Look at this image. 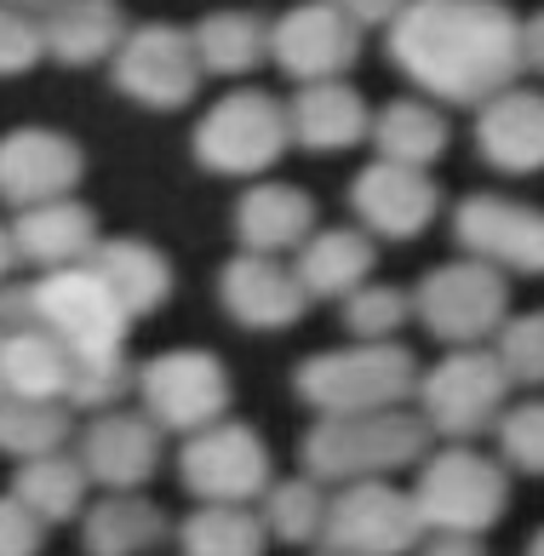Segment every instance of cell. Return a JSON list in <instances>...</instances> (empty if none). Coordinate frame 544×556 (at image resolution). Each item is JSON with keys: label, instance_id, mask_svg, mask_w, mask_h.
I'll use <instances>...</instances> for the list:
<instances>
[{"label": "cell", "instance_id": "25", "mask_svg": "<svg viewBox=\"0 0 544 556\" xmlns=\"http://www.w3.org/2000/svg\"><path fill=\"white\" fill-rule=\"evenodd\" d=\"M292 270L309 287V299H350L372 270V241L362 230H316L299 247Z\"/></svg>", "mask_w": 544, "mask_h": 556}, {"label": "cell", "instance_id": "4", "mask_svg": "<svg viewBox=\"0 0 544 556\" xmlns=\"http://www.w3.org/2000/svg\"><path fill=\"white\" fill-rule=\"evenodd\" d=\"M29 321L52 327V333L75 350V362H92V356H121V350H127V327L138 316L121 304V293L87 258V264L47 270L29 287Z\"/></svg>", "mask_w": 544, "mask_h": 556}, {"label": "cell", "instance_id": "38", "mask_svg": "<svg viewBox=\"0 0 544 556\" xmlns=\"http://www.w3.org/2000/svg\"><path fill=\"white\" fill-rule=\"evenodd\" d=\"M40 58H47V24H29L17 7H7V24H0V70L24 75Z\"/></svg>", "mask_w": 544, "mask_h": 556}, {"label": "cell", "instance_id": "2", "mask_svg": "<svg viewBox=\"0 0 544 556\" xmlns=\"http://www.w3.org/2000/svg\"><path fill=\"white\" fill-rule=\"evenodd\" d=\"M430 447V419L379 407V414H321L304 430V470L321 482H362L418 465Z\"/></svg>", "mask_w": 544, "mask_h": 556}, {"label": "cell", "instance_id": "32", "mask_svg": "<svg viewBox=\"0 0 544 556\" xmlns=\"http://www.w3.org/2000/svg\"><path fill=\"white\" fill-rule=\"evenodd\" d=\"M64 407H69L64 396H7V407H0V442H7V453H17V459L58 453L75 430Z\"/></svg>", "mask_w": 544, "mask_h": 556}, {"label": "cell", "instance_id": "5", "mask_svg": "<svg viewBox=\"0 0 544 556\" xmlns=\"http://www.w3.org/2000/svg\"><path fill=\"white\" fill-rule=\"evenodd\" d=\"M292 143V110L276 104L269 92L258 87H241V92H224L213 110L195 121V138L190 150L206 173L218 178H253L269 173L276 161L287 155Z\"/></svg>", "mask_w": 544, "mask_h": 556}, {"label": "cell", "instance_id": "33", "mask_svg": "<svg viewBox=\"0 0 544 556\" xmlns=\"http://www.w3.org/2000/svg\"><path fill=\"white\" fill-rule=\"evenodd\" d=\"M327 510H332V500L321 493V477L269 482V493H264L269 540H281V545H316L327 533Z\"/></svg>", "mask_w": 544, "mask_h": 556}, {"label": "cell", "instance_id": "36", "mask_svg": "<svg viewBox=\"0 0 544 556\" xmlns=\"http://www.w3.org/2000/svg\"><path fill=\"white\" fill-rule=\"evenodd\" d=\"M498 362L510 367L516 384H544V311L539 316H510L498 327Z\"/></svg>", "mask_w": 544, "mask_h": 556}, {"label": "cell", "instance_id": "28", "mask_svg": "<svg viewBox=\"0 0 544 556\" xmlns=\"http://www.w3.org/2000/svg\"><path fill=\"white\" fill-rule=\"evenodd\" d=\"M87 482H92V470L80 453H35L17 470L12 493H24L47 522H75L80 505H87Z\"/></svg>", "mask_w": 544, "mask_h": 556}, {"label": "cell", "instance_id": "7", "mask_svg": "<svg viewBox=\"0 0 544 556\" xmlns=\"http://www.w3.org/2000/svg\"><path fill=\"white\" fill-rule=\"evenodd\" d=\"M510 367L498 362V350H470L458 344V356L435 362L425 384H418V407H425L430 430H442L453 442L481 437L488 425L505 419V396H510Z\"/></svg>", "mask_w": 544, "mask_h": 556}, {"label": "cell", "instance_id": "40", "mask_svg": "<svg viewBox=\"0 0 544 556\" xmlns=\"http://www.w3.org/2000/svg\"><path fill=\"white\" fill-rule=\"evenodd\" d=\"M339 7H344V12H350L362 29H372V24H395L407 0H339Z\"/></svg>", "mask_w": 544, "mask_h": 556}, {"label": "cell", "instance_id": "6", "mask_svg": "<svg viewBox=\"0 0 544 556\" xmlns=\"http://www.w3.org/2000/svg\"><path fill=\"white\" fill-rule=\"evenodd\" d=\"M413 500H418V517H425L430 533H488L505 517L510 482L488 453L447 447L435 459H425Z\"/></svg>", "mask_w": 544, "mask_h": 556}, {"label": "cell", "instance_id": "21", "mask_svg": "<svg viewBox=\"0 0 544 556\" xmlns=\"http://www.w3.org/2000/svg\"><path fill=\"white\" fill-rule=\"evenodd\" d=\"M292 143L316 155H332V150H350V143L372 138V115L362 104V92L344 87L339 75L332 80H299V98H292Z\"/></svg>", "mask_w": 544, "mask_h": 556}, {"label": "cell", "instance_id": "35", "mask_svg": "<svg viewBox=\"0 0 544 556\" xmlns=\"http://www.w3.org/2000/svg\"><path fill=\"white\" fill-rule=\"evenodd\" d=\"M138 390V374L127 367V350L121 356H92V362H75V379H69V407H87V414H110L121 407V396Z\"/></svg>", "mask_w": 544, "mask_h": 556}, {"label": "cell", "instance_id": "20", "mask_svg": "<svg viewBox=\"0 0 544 556\" xmlns=\"http://www.w3.org/2000/svg\"><path fill=\"white\" fill-rule=\"evenodd\" d=\"M476 150L498 173H539L544 167V92L505 87L481 104Z\"/></svg>", "mask_w": 544, "mask_h": 556}, {"label": "cell", "instance_id": "18", "mask_svg": "<svg viewBox=\"0 0 544 556\" xmlns=\"http://www.w3.org/2000/svg\"><path fill=\"white\" fill-rule=\"evenodd\" d=\"M98 218L80 201L58 195V201H35L17 207V218L7 224V270L17 264H40V270H64V264H87L98 253Z\"/></svg>", "mask_w": 544, "mask_h": 556}, {"label": "cell", "instance_id": "19", "mask_svg": "<svg viewBox=\"0 0 544 556\" xmlns=\"http://www.w3.org/2000/svg\"><path fill=\"white\" fill-rule=\"evenodd\" d=\"M161 419L155 414H98L80 437V459H87L92 482L103 488H143L161 470Z\"/></svg>", "mask_w": 544, "mask_h": 556}, {"label": "cell", "instance_id": "3", "mask_svg": "<svg viewBox=\"0 0 544 556\" xmlns=\"http://www.w3.org/2000/svg\"><path fill=\"white\" fill-rule=\"evenodd\" d=\"M299 396L316 414H379V407H402L407 396H418V362L413 350L367 339L355 350H321L299 367Z\"/></svg>", "mask_w": 544, "mask_h": 556}, {"label": "cell", "instance_id": "11", "mask_svg": "<svg viewBox=\"0 0 544 556\" xmlns=\"http://www.w3.org/2000/svg\"><path fill=\"white\" fill-rule=\"evenodd\" d=\"M138 396L166 430L195 437L229 414V374L206 350H166L138 367Z\"/></svg>", "mask_w": 544, "mask_h": 556}, {"label": "cell", "instance_id": "37", "mask_svg": "<svg viewBox=\"0 0 544 556\" xmlns=\"http://www.w3.org/2000/svg\"><path fill=\"white\" fill-rule=\"evenodd\" d=\"M498 453L528 470V477H544V402H528V407H510L498 419Z\"/></svg>", "mask_w": 544, "mask_h": 556}, {"label": "cell", "instance_id": "30", "mask_svg": "<svg viewBox=\"0 0 544 556\" xmlns=\"http://www.w3.org/2000/svg\"><path fill=\"white\" fill-rule=\"evenodd\" d=\"M269 540V522L264 510L253 505H224V500H206L190 522L178 528V545L190 556H253Z\"/></svg>", "mask_w": 544, "mask_h": 556}, {"label": "cell", "instance_id": "39", "mask_svg": "<svg viewBox=\"0 0 544 556\" xmlns=\"http://www.w3.org/2000/svg\"><path fill=\"white\" fill-rule=\"evenodd\" d=\"M47 517L24 500V493H12L7 505H0V545H7L12 556H24V551H40V540H47Z\"/></svg>", "mask_w": 544, "mask_h": 556}, {"label": "cell", "instance_id": "29", "mask_svg": "<svg viewBox=\"0 0 544 556\" xmlns=\"http://www.w3.org/2000/svg\"><path fill=\"white\" fill-rule=\"evenodd\" d=\"M269 29L264 17L253 12H206L195 24V47H201V64L206 75H246L269 58Z\"/></svg>", "mask_w": 544, "mask_h": 556}, {"label": "cell", "instance_id": "34", "mask_svg": "<svg viewBox=\"0 0 544 556\" xmlns=\"http://www.w3.org/2000/svg\"><path fill=\"white\" fill-rule=\"evenodd\" d=\"M407 316H418V304H413V293H402V287L362 281L344 299V327H350L355 339H390Z\"/></svg>", "mask_w": 544, "mask_h": 556}, {"label": "cell", "instance_id": "27", "mask_svg": "<svg viewBox=\"0 0 544 556\" xmlns=\"http://www.w3.org/2000/svg\"><path fill=\"white\" fill-rule=\"evenodd\" d=\"M98 276L121 293V304H127L132 316H150L155 304H166V293H173V270H166V258L155 253L150 241H98Z\"/></svg>", "mask_w": 544, "mask_h": 556}, {"label": "cell", "instance_id": "43", "mask_svg": "<svg viewBox=\"0 0 544 556\" xmlns=\"http://www.w3.org/2000/svg\"><path fill=\"white\" fill-rule=\"evenodd\" d=\"M528 551H539V556H544V528L533 533V545H528Z\"/></svg>", "mask_w": 544, "mask_h": 556}, {"label": "cell", "instance_id": "13", "mask_svg": "<svg viewBox=\"0 0 544 556\" xmlns=\"http://www.w3.org/2000/svg\"><path fill=\"white\" fill-rule=\"evenodd\" d=\"M269 58L292 80H332L362 58V24L339 0H304L269 29Z\"/></svg>", "mask_w": 544, "mask_h": 556}, {"label": "cell", "instance_id": "15", "mask_svg": "<svg viewBox=\"0 0 544 556\" xmlns=\"http://www.w3.org/2000/svg\"><path fill=\"white\" fill-rule=\"evenodd\" d=\"M218 304L241 327H253V333H281V327L304 316L309 287L299 281L292 264H276V253H253L246 247L241 258H229L218 270Z\"/></svg>", "mask_w": 544, "mask_h": 556}, {"label": "cell", "instance_id": "22", "mask_svg": "<svg viewBox=\"0 0 544 556\" xmlns=\"http://www.w3.org/2000/svg\"><path fill=\"white\" fill-rule=\"evenodd\" d=\"M40 24H47V58H58L64 70L103 64L127 40V24H121L115 0H52Z\"/></svg>", "mask_w": 544, "mask_h": 556}, {"label": "cell", "instance_id": "10", "mask_svg": "<svg viewBox=\"0 0 544 556\" xmlns=\"http://www.w3.org/2000/svg\"><path fill=\"white\" fill-rule=\"evenodd\" d=\"M178 482L195 500H224V505H253L269 493V447L253 425L218 419L195 430L178 453Z\"/></svg>", "mask_w": 544, "mask_h": 556}, {"label": "cell", "instance_id": "16", "mask_svg": "<svg viewBox=\"0 0 544 556\" xmlns=\"http://www.w3.org/2000/svg\"><path fill=\"white\" fill-rule=\"evenodd\" d=\"M435 207H442L435 184L425 178V167H407V161H384L379 155L350 184V213L362 218L372 236H390V241L425 236V224L435 218Z\"/></svg>", "mask_w": 544, "mask_h": 556}, {"label": "cell", "instance_id": "31", "mask_svg": "<svg viewBox=\"0 0 544 556\" xmlns=\"http://www.w3.org/2000/svg\"><path fill=\"white\" fill-rule=\"evenodd\" d=\"M372 143L384 161H407V167H430L447 150V121L418 98H395L372 115Z\"/></svg>", "mask_w": 544, "mask_h": 556}, {"label": "cell", "instance_id": "41", "mask_svg": "<svg viewBox=\"0 0 544 556\" xmlns=\"http://www.w3.org/2000/svg\"><path fill=\"white\" fill-rule=\"evenodd\" d=\"M528 70H539V75H544V12H533V17H528Z\"/></svg>", "mask_w": 544, "mask_h": 556}, {"label": "cell", "instance_id": "24", "mask_svg": "<svg viewBox=\"0 0 544 556\" xmlns=\"http://www.w3.org/2000/svg\"><path fill=\"white\" fill-rule=\"evenodd\" d=\"M75 379V350L52 333V327H12L0 344V384L7 396H69Z\"/></svg>", "mask_w": 544, "mask_h": 556}, {"label": "cell", "instance_id": "12", "mask_svg": "<svg viewBox=\"0 0 544 556\" xmlns=\"http://www.w3.org/2000/svg\"><path fill=\"white\" fill-rule=\"evenodd\" d=\"M425 517H418L413 493H395L379 477L344 482V493L327 510V533L321 551H350V556H390V551H413Z\"/></svg>", "mask_w": 544, "mask_h": 556}, {"label": "cell", "instance_id": "8", "mask_svg": "<svg viewBox=\"0 0 544 556\" xmlns=\"http://www.w3.org/2000/svg\"><path fill=\"white\" fill-rule=\"evenodd\" d=\"M413 304H418V321H425L442 344H476V339H488L510 321L505 276H498V264L476 258V253L430 270L418 281Z\"/></svg>", "mask_w": 544, "mask_h": 556}, {"label": "cell", "instance_id": "17", "mask_svg": "<svg viewBox=\"0 0 544 556\" xmlns=\"http://www.w3.org/2000/svg\"><path fill=\"white\" fill-rule=\"evenodd\" d=\"M80 143L52 132V127H17L0 143V195L12 207H35V201H58L80 184Z\"/></svg>", "mask_w": 544, "mask_h": 556}, {"label": "cell", "instance_id": "14", "mask_svg": "<svg viewBox=\"0 0 544 556\" xmlns=\"http://www.w3.org/2000/svg\"><path fill=\"white\" fill-rule=\"evenodd\" d=\"M453 236L465 253L516 276H544V213L505 195H470L453 213Z\"/></svg>", "mask_w": 544, "mask_h": 556}, {"label": "cell", "instance_id": "23", "mask_svg": "<svg viewBox=\"0 0 544 556\" xmlns=\"http://www.w3.org/2000/svg\"><path fill=\"white\" fill-rule=\"evenodd\" d=\"M236 236L253 253H287L316 236V201L292 184H253L236 201Z\"/></svg>", "mask_w": 544, "mask_h": 556}, {"label": "cell", "instance_id": "1", "mask_svg": "<svg viewBox=\"0 0 544 556\" xmlns=\"http://www.w3.org/2000/svg\"><path fill=\"white\" fill-rule=\"evenodd\" d=\"M390 64L442 104H488L528 70V24L505 0H407Z\"/></svg>", "mask_w": 544, "mask_h": 556}, {"label": "cell", "instance_id": "26", "mask_svg": "<svg viewBox=\"0 0 544 556\" xmlns=\"http://www.w3.org/2000/svg\"><path fill=\"white\" fill-rule=\"evenodd\" d=\"M92 556H132V551H155L166 540V517L138 500L132 488H115V500H103L87 510V528H80Z\"/></svg>", "mask_w": 544, "mask_h": 556}, {"label": "cell", "instance_id": "9", "mask_svg": "<svg viewBox=\"0 0 544 556\" xmlns=\"http://www.w3.org/2000/svg\"><path fill=\"white\" fill-rule=\"evenodd\" d=\"M201 47H195V29H178V24H138L127 29L115 52V87L143 110H184L201 87Z\"/></svg>", "mask_w": 544, "mask_h": 556}, {"label": "cell", "instance_id": "42", "mask_svg": "<svg viewBox=\"0 0 544 556\" xmlns=\"http://www.w3.org/2000/svg\"><path fill=\"white\" fill-rule=\"evenodd\" d=\"M7 7H17V12H40V7H52V0H7Z\"/></svg>", "mask_w": 544, "mask_h": 556}]
</instances>
